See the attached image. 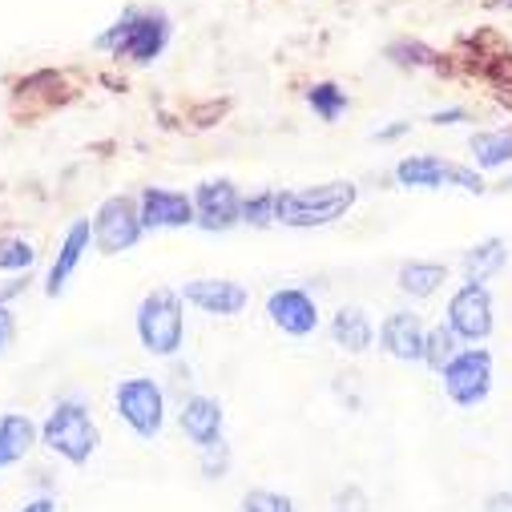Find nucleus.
Masks as SVG:
<instances>
[{"instance_id": "nucleus-1", "label": "nucleus", "mask_w": 512, "mask_h": 512, "mask_svg": "<svg viewBox=\"0 0 512 512\" xmlns=\"http://www.w3.org/2000/svg\"><path fill=\"white\" fill-rule=\"evenodd\" d=\"M359 190L355 182H323V186H303V190H275V222L279 226H331L355 206Z\"/></svg>"}, {"instance_id": "nucleus-2", "label": "nucleus", "mask_w": 512, "mask_h": 512, "mask_svg": "<svg viewBox=\"0 0 512 512\" xmlns=\"http://www.w3.org/2000/svg\"><path fill=\"white\" fill-rule=\"evenodd\" d=\"M41 440H45V448L53 456H61V460L81 468L97 452V424H93V416H89V408L81 400H61L49 412V420L41 428Z\"/></svg>"}, {"instance_id": "nucleus-3", "label": "nucleus", "mask_w": 512, "mask_h": 512, "mask_svg": "<svg viewBox=\"0 0 512 512\" xmlns=\"http://www.w3.org/2000/svg\"><path fill=\"white\" fill-rule=\"evenodd\" d=\"M166 45H170V17L166 13H138V9L121 13L117 25L97 37V49H113L138 65L154 61Z\"/></svg>"}, {"instance_id": "nucleus-4", "label": "nucleus", "mask_w": 512, "mask_h": 512, "mask_svg": "<svg viewBox=\"0 0 512 512\" xmlns=\"http://www.w3.org/2000/svg\"><path fill=\"white\" fill-rule=\"evenodd\" d=\"M182 291H150L138 307V339L150 355H178L182 351V335H186V319H182Z\"/></svg>"}, {"instance_id": "nucleus-5", "label": "nucleus", "mask_w": 512, "mask_h": 512, "mask_svg": "<svg viewBox=\"0 0 512 512\" xmlns=\"http://www.w3.org/2000/svg\"><path fill=\"white\" fill-rule=\"evenodd\" d=\"M113 408H117L121 424L142 440H154L166 424V396L158 388V379H150V375L121 379L113 392Z\"/></svg>"}, {"instance_id": "nucleus-6", "label": "nucleus", "mask_w": 512, "mask_h": 512, "mask_svg": "<svg viewBox=\"0 0 512 512\" xmlns=\"http://www.w3.org/2000/svg\"><path fill=\"white\" fill-rule=\"evenodd\" d=\"M444 396L456 408H476L492 396V351L484 347H460V355L440 371Z\"/></svg>"}, {"instance_id": "nucleus-7", "label": "nucleus", "mask_w": 512, "mask_h": 512, "mask_svg": "<svg viewBox=\"0 0 512 512\" xmlns=\"http://www.w3.org/2000/svg\"><path fill=\"white\" fill-rule=\"evenodd\" d=\"M93 242L101 254H121V250H130L142 242L146 226H142V210H138V198H105L93 214Z\"/></svg>"}, {"instance_id": "nucleus-8", "label": "nucleus", "mask_w": 512, "mask_h": 512, "mask_svg": "<svg viewBox=\"0 0 512 512\" xmlns=\"http://www.w3.org/2000/svg\"><path fill=\"white\" fill-rule=\"evenodd\" d=\"M444 323L456 331L460 343H484L496 327V307H492V291L484 283H464L452 299H448V315Z\"/></svg>"}, {"instance_id": "nucleus-9", "label": "nucleus", "mask_w": 512, "mask_h": 512, "mask_svg": "<svg viewBox=\"0 0 512 512\" xmlns=\"http://www.w3.org/2000/svg\"><path fill=\"white\" fill-rule=\"evenodd\" d=\"M238 222H242V194L234 182L210 178L194 190V226L218 234V230H230Z\"/></svg>"}, {"instance_id": "nucleus-10", "label": "nucleus", "mask_w": 512, "mask_h": 512, "mask_svg": "<svg viewBox=\"0 0 512 512\" xmlns=\"http://www.w3.org/2000/svg\"><path fill=\"white\" fill-rule=\"evenodd\" d=\"M267 315H271V323L279 331H287L295 339H303V335H311L319 327V303L303 287H279V291H271Z\"/></svg>"}, {"instance_id": "nucleus-11", "label": "nucleus", "mask_w": 512, "mask_h": 512, "mask_svg": "<svg viewBox=\"0 0 512 512\" xmlns=\"http://www.w3.org/2000/svg\"><path fill=\"white\" fill-rule=\"evenodd\" d=\"M142 210V226L146 230H178L194 222V198L182 190H166V186H150L138 198Z\"/></svg>"}, {"instance_id": "nucleus-12", "label": "nucleus", "mask_w": 512, "mask_h": 512, "mask_svg": "<svg viewBox=\"0 0 512 512\" xmlns=\"http://www.w3.org/2000/svg\"><path fill=\"white\" fill-rule=\"evenodd\" d=\"M424 343H428V331L416 311H396L379 327V347L400 363H424Z\"/></svg>"}, {"instance_id": "nucleus-13", "label": "nucleus", "mask_w": 512, "mask_h": 512, "mask_svg": "<svg viewBox=\"0 0 512 512\" xmlns=\"http://www.w3.org/2000/svg\"><path fill=\"white\" fill-rule=\"evenodd\" d=\"M182 299L206 315H238L246 307V287L234 279H194L182 287Z\"/></svg>"}, {"instance_id": "nucleus-14", "label": "nucleus", "mask_w": 512, "mask_h": 512, "mask_svg": "<svg viewBox=\"0 0 512 512\" xmlns=\"http://www.w3.org/2000/svg\"><path fill=\"white\" fill-rule=\"evenodd\" d=\"M89 238H93V226H89L85 218H77V222L69 226V234H65L61 250H57L53 267H49V279H45V295H49V299H57V295L65 291L69 275H73V271H77V263H81V254L89 250Z\"/></svg>"}, {"instance_id": "nucleus-15", "label": "nucleus", "mask_w": 512, "mask_h": 512, "mask_svg": "<svg viewBox=\"0 0 512 512\" xmlns=\"http://www.w3.org/2000/svg\"><path fill=\"white\" fill-rule=\"evenodd\" d=\"M182 432L198 444V448H210L222 440V404L214 396H190L182 404V416H178Z\"/></svg>"}, {"instance_id": "nucleus-16", "label": "nucleus", "mask_w": 512, "mask_h": 512, "mask_svg": "<svg viewBox=\"0 0 512 512\" xmlns=\"http://www.w3.org/2000/svg\"><path fill=\"white\" fill-rule=\"evenodd\" d=\"M504 263H508V242L504 238H484L460 259V271H464V283H484L488 287V279H496L504 271Z\"/></svg>"}, {"instance_id": "nucleus-17", "label": "nucleus", "mask_w": 512, "mask_h": 512, "mask_svg": "<svg viewBox=\"0 0 512 512\" xmlns=\"http://www.w3.org/2000/svg\"><path fill=\"white\" fill-rule=\"evenodd\" d=\"M33 444H37V424L29 416H21V412L0 416V468L21 464Z\"/></svg>"}, {"instance_id": "nucleus-18", "label": "nucleus", "mask_w": 512, "mask_h": 512, "mask_svg": "<svg viewBox=\"0 0 512 512\" xmlns=\"http://www.w3.org/2000/svg\"><path fill=\"white\" fill-rule=\"evenodd\" d=\"M448 178H452V162H444L436 154H416L396 166V182L408 190H440V186H448Z\"/></svg>"}, {"instance_id": "nucleus-19", "label": "nucleus", "mask_w": 512, "mask_h": 512, "mask_svg": "<svg viewBox=\"0 0 512 512\" xmlns=\"http://www.w3.org/2000/svg\"><path fill=\"white\" fill-rule=\"evenodd\" d=\"M331 339H335L343 351L363 355V351L375 343V327H371V319H367L363 307H339L335 319H331Z\"/></svg>"}, {"instance_id": "nucleus-20", "label": "nucleus", "mask_w": 512, "mask_h": 512, "mask_svg": "<svg viewBox=\"0 0 512 512\" xmlns=\"http://www.w3.org/2000/svg\"><path fill=\"white\" fill-rule=\"evenodd\" d=\"M396 283H400V291H404L408 299H428V295H436V291L448 283V267H444V263H424V259H416V263H404V267H400Z\"/></svg>"}, {"instance_id": "nucleus-21", "label": "nucleus", "mask_w": 512, "mask_h": 512, "mask_svg": "<svg viewBox=\"0 0 512 512\" xmlns=\"http://www.w3.org/2000/svg\"><path fill=\"white\" fill-rule=\"evenodd\" d=\"M472 154H476V170H500L512 162V125H500V130H480L472 134Z\"/></svg>"}, {"instance_id": "nucleus-22", "label": "nucleus", "mask_w": 512, "mask_h": 512, "mask_svg": "<svg viewBox=\"0 0 512 512\" xmlns=\"http://www.w3.org/2000/svg\"><path fill=\"white\" fill-rule=\"evenodd\" d=\"M456 355H460V339H456V331H452L448 323L432 327V331H428V343H424V363H428L432 371H444Z\"/></svg>"}, {"instance_id": "nucleus-23", "label": "nucleus", "mask_w": 512, "mask_h": 512, "mask_svg": "<svg viewBox=\"0 0 512 512\" xmlns=\"http://www.w3.org/2000/svg\"><path fill=\"white\" fill-rule=\"evenodd\" d=\"M307 105L323 117V121H339L343 113H347V105H351V97L335 85V81H319V85H311V93H307Z\"/></svg>"}, {"instance_id": "nucleus-24", "label": "nucleus", "mask_w": 512, "mask_h": 512, "mask_svg": "<svg viewBox=\"0 0 512 512\" xmlns=\"http://www.w3.org/2000/svg\"><path fill=\"white\" fill-rule=\"evenodd\" d=\"M37 263L33 242H25L21 234H0V271H29Z\"/></svg>"}, {"instance_id": "nucleus-25", "label": "nucleus", "mask_w": 512, "mask_h": 512, "mask_svg": "<svg viewBox=\"0 0 512 512\" xmlns=\"http://www.w3.org/2000/svg\"><path fill=\"white\" fill-rule=\"evenodd\" d=\"M242 512H295V500L275 488H250L242 492Z\"/></svg>"}, {"instance_id": "nucleus-26", "label": "nucleus", "mask_w": 512, "mask_h": 512, "mask_svg": "<svg viewBox=\"0 0 512 512\" xmlns=\"http://www.w3.org/2000/svg\"><path fill=\"white\" fill-rule=\"evenodd\" d=\"M242 222L246 226H275V190H259V194H250L242 198Z\"/></svg>"}, {"instance_id": "nucleus-27", "label": "nucleus", "mask_w": 512, "mask_h": 512, "mask_svg": "<svg viewBox=\"0 0 512 512\" xmlns=\"http://www.w3.org/2000/svg\"><path fill=\"white\" fill-rule=\"evenodd\" d=\"M230 472V448L218 440V444H210V448H202V476L206 480H222Z\"/></svg>"}, {"instance_id": "nucleus-28", "label": "nucleus", "mask_w": 512, "mask_h": 512, "mask_svg": "<svg viewBox=\"0 0 512 512\" xmlns=\"http://www.w3.org/2000/svg\"><path fill=\"white\" fill-rule=\"evenodd\" d=\"M388 57L400 61V65H432V61H436V53H432L428 45H416V41H396V45L388 49Z\"/></svg>"}, {"instance_id": "nucleus-29", "label": "nucleus", "mask_w": 512, "mask_h": 512, "mask_svg": "<svg viewBox=\"0 0 512 512\" xmlns=\"http://www.w3.org/2000/svg\"><path fill=\"white\" fill-rule=\"evenodd\" d=\"M448 186H460V190H468V194H484V190H488L480 170H472V166H456V162H452V178H448Z\"/></svg>"}, {"instance_id": "nucleus-30", "label": "nucleus", "mask_w": 512, "mask_h": 512, "mask_svg": "<svg viewBox=\"0 0 512 512\" xmlns=\"http://www.w3.org/2000/svg\"><path fill=\"white\" fill-rule=\"evenodd\" d=\"M335 512H367V492L359 484H347L335 492Z\"/></svg>"}, {"instance_id": "nucleus-31", "label": "nucleus", "mask_w": 512, "mask_h": 512, "mask_svg": "<svg viewBox=\"0 0 512 512\" xmlns=\"http://www.w3.org/2000/svg\"><path fill=\"white\" fill-rule=\"evenodd\" d=\"M484 512H512V492H508V488L492 492V496L484 500Z\"/></svg>"}, {"instance_id": "nucleus-32", "label": "nucleus", "mask_w": 512, "mask_h": 512, "mask_svg": "<svg viewBox=\"0 0 512 512\" xmlns=\"http://www.w3.org/2000/svg\"><path fill=\"white\" fill-rule=\"evenodd\" d=\"M9 343H13V315H9L5 303H0V355H5Z\"/></svg>"}, {"instance_id": "nucleus-33", "label": "nucleus", "mask_w": 512, "mask_h": 512, "mask_svg": "<svg viewBox=\"0 0 512 512\" xmlns=\"http://www.w3.org/2000/svg\"><path fill=\"white\" fill-rule=\"evenodd\" d=\"M408 134V121H396V125H388V130H375L371 138L375 142H396V138H404Z\"/></svg>"}, {"instance_id": "nucleus-34", "label": "nucleus", "mask_w": 512, "mask_h": 512, "mask_svg": "<svg viewBox=\"0 0 512 512\" xmlns=\"http://www.w3.org/2000/svg\"><path fill=\"white\" fill-rule=\"evenodd\" d=\"M436 125H448V121H468V109H436L432 113Z\"/></svg>"}, {"instance_id": "nucleus-35", "label": "nucleus", "mask_w": 512, "mask_h": 512, "mask_svg": "<svg viewBox=\"0 0 512 512\" xmlns=\"http://www.w3.org/2000/svg\"><path fill=\"white\" fill-rule=\"evenodd\" d=\"M21 512H57V500H53V496H37V500H29Z\"/></svg>"}, {"instance_id": "nucleus-36", "label": "nucleus", "mask_w": 512, "mask_h": 512, "mask_svg": "<svg viewBox=\"0 0 512 512\" xmlns=\"http://www.w3.org/2000/svg\"><path fill=\"white\" fill-rule=\"evenodd\" d=\"M504 5H512V0H504Z\"/></svg>"}]
</instances>
